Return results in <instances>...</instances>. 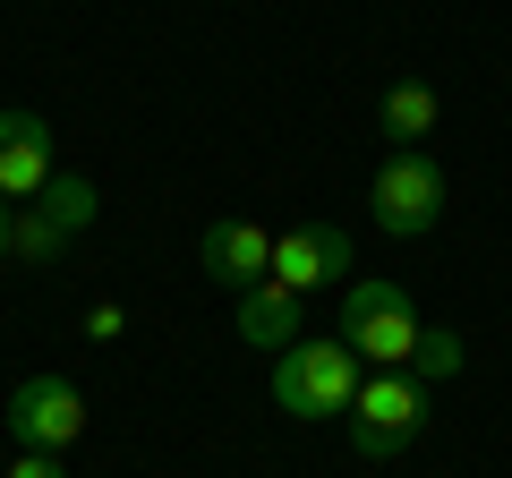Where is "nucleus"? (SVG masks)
Here are the masks:
<instances>
[{
  "instance_id": "nucleus-1",
  "label": "nucleus",
  "mask_w": 512,
  "mask_h": 478,
  "mask_svg": "<svg viewBox=\"0 0 512 478\" xmlns=\"http://www.w3.org/2000/svg\"><path fill=\"white\" fill-rule=\"evenodd\" d=\"M359 350L333 333V342H308L299 333L291 350H274V410L282 419H350L359 402Z\"/></svg>"
},
{
  "instance_id": "nucleus-2",
  "label": "nucleus",
  "mask_w": 512,
  "mask_h": 478,
  "mask_svg": "<svg viewBox=\"0 0 512 478\" xmlns=\"http://www.w3.org/2000/svg\"><path fill=\"white\" fill-rule=\"evenodd\" d=\"M427 385L410 368H367L359 376V402H350V453L359 461H393V453H410V444L427 436Z\"/></svg>"
},
{
  "instance_id": "nucleus-3",
  "label": "nucleus",
  "mask_w": 512,
  "mask_h": 478,
  "mask_svg": "<svg viewBox=\"0 0 512 478\" xmlns=\"http://www.w3.org/2000/svg\"><path fill=\"white\" fill-rule=\"evenodd\" d=\"M333 333L359 350V368H410V350H419L427 325H419V299L402 282H350Z\"/></svg>"
},
{
  "instance_id": "nucleus-4",
  "label": "nucleus",
  "mask_w": 512,
  "mask_h": 478,
  "mask_svg": "<svg viewBox=\"0 0 512 478\" xmlns=\"http://www.w3.org/2000/svg\"><path fill=\"white\" fill-rule=\"evenodd\" d=\"M444 197H453V180H444V163L427 146L384 154V171L367 180V214H376L384 239H427L444 222Z\"/></svg>"
},
{
  "instance_id": "nucleus-5",
  "label": "nucleus",
  "mask_w": 512,
  "mask_h": 478,
  "mask_svg": "<svg viewBox=\"0 0 512 478\" xmlns=\"http://www.w3.org/2000/svg\"><path fill=\"white\" fill-rule=\"evenodd\" d=\"M9 436H18V453H69L77 436H86V393H77V376H26L18 393H9Z\"/></svg>"
},
{
  "instance_id": "nucleus-6",
  "label": "nucleus",
  "mask_w": 512,
  "mask_h": 478,
  "mask_svg": "<svg viewBox=\"0 0 512 478\" xmlns=\"http://www.w3.org/2000/svg\"><path fill=\"white\" fill-rule=\"evenodd\" d=\"M350 274V231H333V222H291V231H274V265H265V282H282V291H325V282Z\"/></svg>"
},
{
  "instance_id": "nucleus-7",
  "label": "nucleus",
  "mask_w": 512,
  "mask_h": 478,
  "mask_svg": "<svg viewBox=\"0 0 512 478\" xmlns=\"http://www.w3.org/2000/svg\"><path fill=\"white\" fill-rule=\"evenodd\" d=\"M197 265L222 282V291H256V282H265V265H274V231H265V222H248V214H222V222H205Z\"/></svg>"
},
{
  "instance_id": "nucleus-8",
  "label": "nucleus",
  "mask_w": 512,
  "mask_h": 478,
  "mask_svg": "<svg viewBox=\"0 0 512 478\" xmlns=\"http://www.w3.org/2000/svg\"><path fill=\"white\" fill-rule=\"evenodd\" d=\"M52 120H35V111H0V197L26 205L52 188Z\"/></svg>"
},
{
  "instance_id": "nucleus-9",
  "label": "nucleus",
  "mask_w": 512,
  "mask_h": 478,
  "mask_svg": "<svg viewBox=\"0 0 512 478\" xmlns=\"http://www.w3.org/2000/svg\"><path fill=\"white\" fill-rule=\"evenodd\" d=\"M299 325H308V299L282 291V282H256V291H239V342L256 350H291Z\"/></svg>"
},
{
  "instance_id": "nucleus-10",
  "label": "nucleus",
  "mask_w": 512,
  "mask_h": 478,
  "mask_svg": "<svg viewBox=\"0 0 512 478\" xmlns=\"http://www.w3.org/2000/svg\"><path fill=\"white\" fill-rule=\"evenodd\" d=\"M376 129L393 137V154L427 146V137H436V86H427V77H393V86L376 94Z\"/></svg>"
},
{
  "instance_id": "nucleus-11",
  "label": "nucleus",
  "mask_w": 512,
  "mask_h": 478,
  "mask_svg": "<svg viewBox=\"0 0 512 478\" xmlns=\"http://www.w3.org/2000/svg\"><path fill=\"white\" fill-rule=\"evenodd\" d=\"M9 257H26V265H60V257H69V231H60L43 205H18V222H9Z\"/></svg>"
},
{
  "instance_id": "nucleus-12",
  "label": "nucleus",
  "mask_w": 512,
  "mask_h": 478,
  "mask_svg": "<svg viewBox=\"0 0 512 478\" xmlns=\"http://www.w3.org/2000/svg\"><path fill=\"white\" fill-rule=\"evenodd\" d=\"M43 214H52L60 222V231H86V222H94V180H86V171H52V188H43Z\"/></svg>"
},
{
  "instance_id": "nucleus-13",
  "label": "nucleus",
  "mask_w": 512,
  "mask_h": 478,
  "mask_svg": "<svg viewBox=\"0 0 512 478\" xmlns=\"http://www.w3.org/2000/svg\"><path fill=\"white\" fill-rule=\"evenodd\" d=\"M410 376H419V385H453V376H461V333L453 325H427L419 350H410Z\"/></svg>"
},
{
  "instance_id": "nucleus-14",
  "label": "nucleus",
  "mask_w": 512,
  "mask_h": 478,
  "mask_svg": "<svg viewBox=\"0 0 512 478\" xmlns=\"http://www.w3.org/2000/svg\"><path fill=\"white\" fill-rule=\"evenodd\" d=\"M9 478H69V470H60V453H18Z\"/></svg>"
},
{
  "instance_id": "nucleus-15",
  "label": "nucleus",
  "mask_w": 512,
  "mask_h": 478,
  "mask_svg": "<svg viewBox=\"0 0 512 478\" xmlns=\"http://www.w3.org/2000/svg\"><path fill=\"white\" fill-rule=\"evenodd\" d=\"M120 325H128V316L111 308V299H94V308H86V333H103V342H111V333H120Z\"/></svg>"
},
{
  "instance_id": "nucleus-16",
  "label": "nucleus",
  "mask_w": 512,
  "mask_h": 478,
  "mask_svg": "<svg viewBox=\"0 0 512 478\" xmlns=\"http://www.w3.org/2000/svg\"><path fill=\"white\" fill-rule=\"evenodd\" d=\"M9 222H18V205L0 197V265H9Z\"/></svg>"
}]
</instances>
